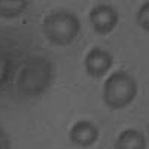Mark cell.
Wrapping results in <instances>:
<instances>
[{"instance_id":"6da1fadb","label":"cell","mask_w":149,"mask_h":149,"mask_svg":"<svg viewBox=\"0 0 149 149\" xmlns=\"http://www.w3.org/2000/svg\"><path fill=\"white\" fill-rule=\"evenodd\" d=\"M81 31L79 18L69 10H58L49 14L43 19V33L46 39L58 46L70 45Z\"/></svg>"},{"instance_id":"7a4b0ae2","label":"cell","mask_w":149,"mask_h":149,"mask_svg":"<svg viewBox=\"0 0 149 149\" xmlns=\"http://www.w3.org/2000/svg\"><path fill=\"white\" fill-rule=\"evenodd\" d=\"M137 94V82L125 72H115L106 79L103 100L110 109L127 107Z\"/></svg>"},{"instance_id":"3957f363","label":"cell","mask_w":149,"mask_h":149,"mask_svg":"<svg viewBox=\"0 0 149 149\" xmlns=\"http://www.w3.org/2000/svg\"><path fill=\"white\" fill-rule=\"evenodd\" d=\"M51 81V66L43 58H33L22 69L18 78V88L27 95H36L49 85Z\"/></svg>"},{"instance_id":"277c9868","label":"cell","mask_w":149,"mask_h":149,"mask_svg":"<svg viewBox=\"0 0 149 149\" xmlns=\"http://www.w3.org/2000/svg\"><path fill=\"white\" fill-rule=\"evenodd\" d=\"M90 22L94 27V30L100 34H109L113 31L119 22V14L118 10L106 3H98L90 10Z\"/></svg>"},{"instance_id":"5b68a950","label":"cell","mask_w":149,"mask_h":149,"mask_svg":"<svg viewBox=\"0 0 149 149\" xmlns=\"http://www.w3.org/2000/svg\"><path fill=\"white\" fill-rule=\"evenodd\" d=\"M112 63H113L112 55L102 48L90 49L88 54L85 55V60H84L85 72L88 73L91 78H103L110 70Z\"/></svg>"},{"instance_id":"8992f818","label":"cell","mask_w":149,"mask_h":149,"mask_svg":"<svg viewBox=\"0 0 149 149\" xmlns=\"http://www.w3.org/2000/svg\"><path fill=\"white\" fill-rule=\"evenodd\" d=\"M69 137L73 145L81 148H90L98 139V128L91 121H78L72 125Z\"/></svg>"},{"instance_id":"52a82bcc","label":"cell","mask_w":149,"mask_h":149,"mask_svg":"<svg viewBox=\"0 0 149 149\" xmlns=\"http://www.w3.org/2000/svg\"><path fill=\"white\" fill-rule=\"evenodd\" d=\"M115 149H146V137L139 130L127 128L116 137Z\"/></svg>"},{"instance_id":"ba28073f","label":"cell","mask_w":149,"mask_h":149,"mask_svg":"<svg viewBox=\"0 0 149 149\" xmlns=\"http://www.w3.org/2000/svg\"><path fill=\"white\" fill-rule=\"evenodd\" d=\"M27 0H0V17L17 18L27 9Z\"/></svg>"},{"instance_id":"9c48e42d","label":"cell","mask_w":149,"mask_h":149,"mask_svg":"<svg viewBox=\"0 0 149 149\" xmlns=\"http://www.w3.org/2000/svg\"><path fill=\"white\" fill-rule=\"evenodd\" d=\"M137 22L145 31H149V3L148 2H145L137 12Z\"/></svg>"},{"instance_id":"30bf717a","label":"cell","mask_w":149,"mask_h":149,"mask_svg":"<svg viewBox=\"0 0 149 149\" xmlns=\"http://www.w3.org/2000/svg\"><path fill=\"white\" fill-rule=\"evenodd\" d=\"M0 149H10V143H9V137L5 133V130L0 127Z\"/></svg>"}]
</instances>
